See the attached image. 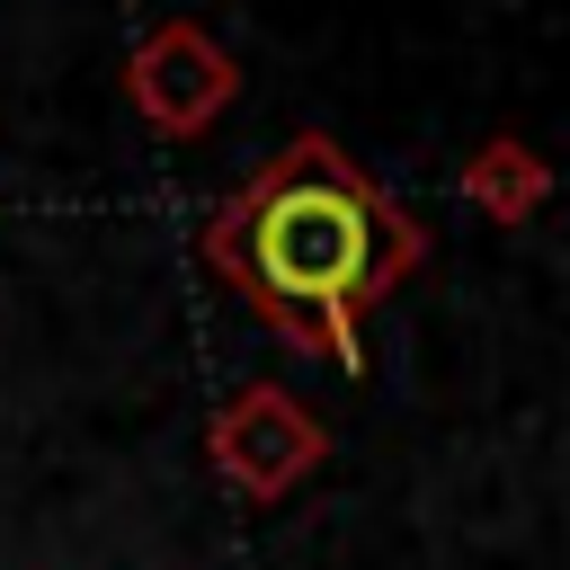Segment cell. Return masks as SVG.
Returning <instances> with one entry per match:
<instances>
[{"label":"cell","mask_w":570,"mask_h":570,"mask_svg":"<svg viewBox=\"0 0 570 570\" xmlns=\"http://www.w3.org/2000/svg\"><path fill=\"white\" fill-rule=\"evenodd\" d=\"M232 89H240L232 53H223L214 36H196V27H160V36L134 53V107H142L160 134H205L214 107H232Z\"/></svg>","instance_id":"obj_2"},{"label":"cell","mask_w":570,"mask_h":570,"mask_svg":"<svg viewBox=\"0 0 570 570\" xmlns=\"http://www.w3.org/2000/svg\"><path fill=\"white\" fill-rule=\"evenodd\" d=\"M214 463H223L249 499H276L294 472H312V463H321V428H312L285 392H240V401H232V419L214 428Z\"/></svg>","instance_id":"obj_3"},{"label":"cell","mask_w":570,"mask_h":570,"mask_svg":"<svg viewBox=\"0 0 570 570\" xmlns=\"http://www.w3.org/2000/svg\"><path fill=\"white\" fill-rule=\"evenodd\" d=\"M534 187H543V178H534V169H525V160H517L508 142H499V151H490V160L472 169V196H490V205H525Z\"/></svg>","instance_id":"obj_4"},{"label":"cell","mask_w":570,"mask_h":570,"mask_svg":"<svg viewBox=\"0 0 570 570\" xmlns=\"http://www.w3.org/2000/svg\"><path fill=\"white\" fill-rule=\"evenodd\" d=\"M410 240H392V205L321 142L303 134L285 160H267L205 232V258L294 338H321L330 365H365L356 303L401 267Z\"/></svg>","instance_id":"obj_1"}]
</instances>
